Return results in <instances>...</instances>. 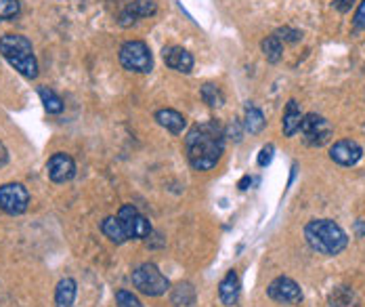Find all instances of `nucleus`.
<instances>
[{
    "label": "nucleus",
    "instance_id": "27",
    "mask_svg": "<svg viewBox=\"0 0 365 307\" xmlns=\"http://www.w3.org/2000/svg\"><path fill=\"white\" fill-rule=\"evenodd\" d=\"M273 152H275L273 144L264 146V148L260 150V154H258V166H269L271 160H273Z\"/></svg>",
    "mask_w": 365,
    "mask_h": 307
},
{
    "label": "nucleus",
    "instance_id": "4",
    "mask_svg": "<svg viewBox=\"0 0 365 307\" xmlns=\"http://www.w3.org/2000/svg\"><path fill=\"white\" fill-rule=\"evenodd\" d=\"M120 64L128 72L149 74L153 70L151 51L143 40H128L120 46Z\"/></svg>",
    "mask_w": 365,
    "mask_h": 307
},
{
    "label": "nucleus",
    "instance_id": "17",
    "mask_svg": "<svg viewBox=\"0 0 365 307\" xmlns=\"http://www.w3.org/2000/svg\"><path fill=\"white\" fill-rule=\"evenodd\" d=\"M76 293H78L76 280H73V278H63V280L57 284V291H55V306L72 307L73 299H76Z\"/></svg>",
    "mask_w": 365,
    "mask_h": 307
},
{
    "label": "nucleus",
    "instance_id": "12",
    "mask_svg": "<svg viewBox=\"0 0 365 307\" xmlns=\"http://www.w3.org/2000/svg\"><path fill=\"white\" fill-rule=\"evenodd\" d=\"M158 11V2L155 0H130L126 4V9L120 13V26L128 28L135 21L143 19V17H151Z\"/></svg>",
    "mask_w": 365,
    "mask_h": 307
},
{
    "label": "nucleus",
    "instance_id": "1",
    "mask_svg": "<svg viewBox=\"0 0 365 307\" xmlns=\"http://www.w3.org/2000/svg\"><path fill=\"white\" fill-rule=\"evenodd\" d=\"M187 160L195 171H210L225 152V129L217 120L195 124L185 137Z\"/></svg>",
    "mask_w": 365,
    "mask_h": 307
},
{
    "label": "nucleus",
    "instance_id": "2",
    "mask_svg": "<svg viewBox=\"0 0 365 307\" xmlns=\"http://www.w3.org/2000/svg\"><path fill=\"white\" fill-rule=\"evenodd\" d=\"M304 238H307V242H309V246L313 251H317L319 255H328V257L342 253L346 248V244H349L346 231L331 219H313V221H309L307 228H304Z\"/></svg>",
    "mask_w": 365,
    "mask_h": 307
},
{
    "label": "nucleus",
    "instance_id": "18",
    "mask_svg": "<svg viewBox=\"0 0 365 307\" xmlns=\"http://www.w3.org/2000/svg\"><path fill=\"white\" fill-rule=\"evenodd\" d=\"M38 95H40V101H42L44 110H46L48 114H59V112H63V99H61L53 89L40 86V89H38Z\"/></svg>",
    "mask_w": 365,
    "mask_h": 307
},
{
    "label": "nucleus",
    "instance_id": "3",
    "mask_svg": "<svg viewBox=\"0 0 365 307\" xmlns=\"http://www.w3.org/2000/svg\"><path fill=\"white\" fill-rule=\"evenodd\" d=\"M0 55L21 74L34 80L38 76V61L32 49V42L21 34H4L0 36Z\"/></svg>",
    "mask_w": 365,
    "mask_h": 307
},
{
    "label": "nucleus",
    "instance_id": "10",
    "mask_svg": "<svg viewBox=\"0 0 365 307\" xmlns=\"http://www.w3.org/2000/svg\"><path fill=\"white\" fill-rule=\"evenodd\" d=\"M46 175L53 183H68L76 177V162L70 154H53L46 162Z\"/></svg>",
    "mask_w": 365,
    "mask_h": 307
},
{
    "label": "nucleus",
    "instance_id": "20",
    "mask_svg": "<svg viewBox=\"0 0 365 307\" xmlns=\"http://www.w3.org/2000/svg\"><path fill=\"white\" fill-rule=\"evenodd\" d=\"M264 116H262V112L256 108V106H252V104H248L246 106V116H244V129L250 133V135H256V133H260L262 129H264Z\"/></svg>",
    "mask_w": 365,
    "mask_h": 307
},
{
    "label": "nucleus",
    "instance_id": "31",
    "mask_svg": "<svg viewBox=\"0 0 365 307\" xmlns=\"http://www.w3.org/2000/svg\"><path fill=\"white\" fill-rule=\"evenodd\" d=\"M250 181H252V179H250V177H244V179H242V181H240V190H248V188H246V186H248V183H250Z\"/></svg>",
    "mask_w": 365,
    "mask_h": 307
},
{
    "label": "nucleus",
    "instance_id": "32",
    "mask_svg": "<svg viewBox=\"0 0 365 307\" xmlns=\"http://www.w3.org/2000/svg\"><path fill=\"white\" fill-rule=\"evenodd\" d=\"M111 2H124V0H111Z\"/></svg>",
    "mask_w": 365,
    "mask_h": 307
},
{
    "label": "nucleus",
    "instance_id": "26",
    "mask_svg": "<svg viewBox=\"0 0 365 307\" xmlns=\"http://www.w3.org/2000/svg\"><path fill=\"white\" fill-rule=\"evenodd\" d=\"M275 36L279 40H284V42H298V40L302 39V34L298 30H292V28H282V30L275 32Z\"/></svg>",
    "mask_w": 365,
    "mask_h": 307
},
{
    "label": "nucleus",
    "instance_id": "21",
    "mask_svg": "<svg viewBox=\"0 0 365 307\" xmlns=\"http://www.w3.org/2000/svg\"><path fill=\"white\" fill-rule=\"evenodd\" d=\"M262 53H264V57H267V61H271V64H277L279 59H282V53H284V44H282V40L277 39L275 34L273 36H267V39L262 40Z\"/></svg>",
    "mask_w": 365,
    "mask_h": 307
},
{
    "label": "nucleus",
    "instance_id": "29",
    "mask_svg": "<svg viewBox=\"0 0 365 307\" xmlns=\"http://www.w3.org/2000/svg\"><path fill=\"white\" fill-rule=\"evenodd\" d=\"M353 4H355V0H334V9L340 13H349Z\"/></svg>",
    "mask_w": 365,
    "mask_h": 307
},
{
    "label": "nucleus",
    "instance_id": "24",
    "mask_svg": "<svg viewBox=\"0 0 365 307\" xmlns=\"http://www.w3.org/2000/svg\"><path fill=\"white\" fill-rule=\"evenodd\" d=\"M19 0H0V21H11L19 15Z\"/></svg>",
    "mask_w": 365,
    "mask_h": 307
},
{
    "label": "nucleus",
    "instance_id": "19",
    "mask_svg": "<svg viewBox=\"0 0 365 307\" xmlns=\"http://www.w3.org/2000/svg\"><path fill=\"white\" fill-rule=\"evenodd\" d=\"M101 231L106 233V238H110L111 242H115V244H124V242L128 240V236H126V231H124V228H122V223H120L118 217H108V219H103Z\"/></svg>",
    "mask_w": 365,
    "mask_h": 307
},
{
    "label": "nucleus",
    "instance_id": "13",
    "mask_svg": "<svg viewBox=\"0 0 365 307\" xmlns=\"http://www.w3.org/2000/svg\"><path fill=\"white\" fill-rule=\"evenodd\" d=\"M164 61L170 70L181 72V74H189L193 70V55L182 49V46H168L164 49Z\"/></svg>",
    "mask_w": 365,
    "mask_h": 307
},
{
    "label": "nucleus",
    "instance_id": "9",
    "mask_svg": "<svg viewBox=\"0 0 365 307\" xmlns=\"http://www.w3.org/2000/svg\"><path fill=\"white\" fill-rule=\"evenodd\" d=\"M267 295H269L273 301L284 303V306H296V303L302 301V291H300V286L294 282L292 278H288V276L275 278V280L269 284Z\"/></svg>",
    "mask_w": 365,
    "mask_h": 307
},
{
    "label": "nucleus",
    "instance_id": "23",
    "mask_svg": "<svg viewBox=\"0 0 365 307\" xmlns=\"http://www.w3.org/2000/svg\"><path fill=\"white\" fill-rule=\"evenodd\" d=\"M202 99L210 106V108H220L225 104V95L220 93L217 84H204L202 86Z\"/></svg>",
    "mask_w": 365,
    "mask_h": 307
},
{
    "label": "nucleus",
    "instance_id": "11",
    "mask_svg": "<svg viewBox=\"0 0 365 307\" xmlns=\"http://www.w3.org/2000/svg\"><path fill=\"white\" fill-rule=\"evenodd\" d=\"M361 156H364L361 146L353 139H340L329 150V158L340 166H353L361 160Z\"/></svg>",
    "mask_w": 365,
    "mask_h": 307
},
{
    "label": "nucleus",
    "instance_id": "7",
    "mask_svg": "<svg viewBox=\"0 0 365 307\" xmlns=\"http://www.w3.org/2000/svg\"><path fill=\"white\" fill-rule=\"evenodd\" d=\"M30 192L21 183H4L0 186V211L6 215H21L28 211Z\"/></svg>",
    "mask_w": 365,
    "mask_h": 307
},
{
    "label": "nucleus",
    "instance_id": "25",
    "mask_svg": "<svg viewBox=\"0 0 365 307\" xmlns=\"http://www.w3.org/2000/svg\"><path fill=\"white\" fill-rule=\"evenodd\" d=\"M115 303H118V307H143V303L130 291H118L115 293Z\"/></svg>",
    "mask_w": 365,
    "mask_h": 307
},
{
    "label": "nucleus",
    "instance_id": "14",
    "mask_svg": "<svg viewBox=\"0 0 365 307\" xmlns=\"http://www.w3.org/2000/svg\"><path fill=\"white\" fill-rule=\"evenodd\" d=\"M240 293H242V282L235 269L227 271V276L220 280L219 284V297L222 301V306L233 307L240 301Z\"/></svg>",
    "mask_w": 365,
    "mask_h": 307
},
{
    "label": "nucleus",
    "instance_id": "15",
    "mask_svg": "<svg viewBox=\"0 0 365 307\" xmlns=\"http://www.w3.org/2000/svg\"><path fill=\"white\" fill-rule=\"evenodd\" d=\"M155 122L160 126H164L166 131H170L173 135H181L182 131H185V126H187L185 116L181 112H177V110H170V108L158 110L155 112Z\"/></svg>",
    "mask_w": 365,
    "mask_h": 307
},
{
    "label": "nucleus",
    "instance_id": "6",
    "mask_svg": "<svg viewBox=\"0 0 365 307\" xmlns=\"http://www.w3.org/2000/svg\"><path fill=\"white\" fill-rule=\"evenodd\" d=\"M331 124H329L328 118L319 114H307L302 118V124H300V135H302V141L311 148H322L326 146L329 139H331Z\"/></svg>",
    "mask_w": 365,
    "mask_h": 307
},
{
    "label": "nucleus",
    "instance_id": "5",
    "mask_svg": "<svg viewBox=\"0 0 365 307\" xmlns=\"http://www.w3.org/2000/svg\"><path fill=\"white\" fill-rule=\"evenodd\" d=\"M133 284L139 293L147 297H160L170 288L168 278L153 263H143L133 271Z\"/></svg>",
    "mask_w": 365,
    "mask_h": 307
},
{
    "label": "nucleus",
    "instance_id": "30",
    "mask_svg": "<svg viewBox=\"0 0 365 307\" xmlns=\"http://www.w3.org/2000/svg\"><path fill=\"white\" fill-rule=\"evenodd\" d=\"M6 162H9V152H6L4 144L0 141V166H4Z\"/></svg>",
    "mask_w": 365,
    "mask_h": 307
},
{
    "label": "nucleus",
    "instance_id": "22",
    "mask_svg": "<svg viewBox=\"0 0 365 307\" xmlns=\"http://www.w3.org/2000/svg\"><path fill=\"white\" fill-rule=\"evenodd\" d=\"M173 303L177 307H193L195 303V291L189 282L179 284L173 293Z\"/></svg>",
    "mask_w": 365,
    "mask_h": 307
},
{
    "label": "nucleus",
    "instance_id": "8",
    "mask_svg": "<svg viewBox=\"0 0 365 307\" xmlns=\"http://www.w3.org/2000/svg\"><path fill=\"white\" fill-rule=\"evenodd\" d=\"M118 219L122 223V228L126 231L128 240H143L151 236V226L145 217L133 206V204H124L118 211Z\"/></svg>",
    "mask_w": 365,
    "mask_h": 307
},
{
    "label": "nucleus",
    "instance_id": "28",
    "mask_svg": "<svg viewBox=\"0 0 365 307\" xmlns=\"http://www.w3.org/2000/svg\"><path fill=\"white\" fill-rule=\"evenodd\" d=\"M355 26H357L359 30H365V0L359 4V9H357V13H355Z\"/></svg>",
    "mask_w": 365,
    "mask_h": 307
},
{
    "label": "nucleus",
    "instance_id": "16",
    "mask_svg": "<svg viewBox=\"0 0 365 307\" xmlns=\"http://www.w3.org/2000/svg\"><path fill=\"white\" fill-rule=\"evenodd\" d=\"M302 112H300V106L296 99H290L288 106H286V112H284V135L286 137H294L298 131H300V124H302Z\"/></svg>",
    "mask_w": 365,
    "mask_h": 307
}]
</instances>
